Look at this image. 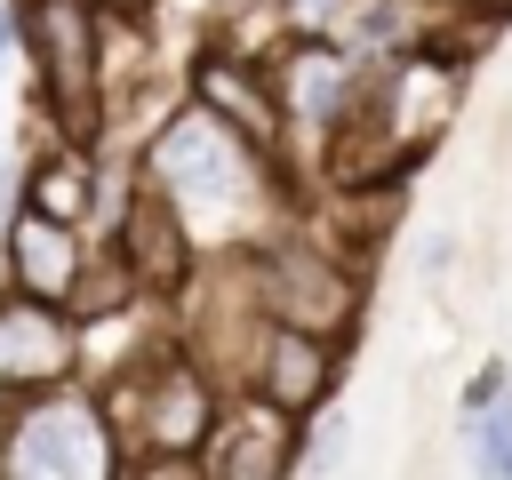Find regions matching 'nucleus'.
<instances>
[{
  "label": "nucleus",
  "instance_id": "nucleus-9",
  "mask_svg": "<svg viewBox=\"0 0 512 480\" xmlns=\"http://www.w3.org/2000/svg\"><path fill=\"white\" fill-rule=\"evenodd\" d=\"M104 256L120 264V280H128L136 296H168V288H184V272H192L184 216H176L152 184H136V192H128V208H120V224H112V248H104Z\"/></svg>",
  "mask_w": 512,
  "mask_h": 480
},
{
  "label": "nucleus",
  "instance_id": "nucleus-2",
  "mask_svg": "<svg viewBox=\"0 0 512 480\" xmlns=\"http://www.w3.org/2000/svg\"><path fill=\"white\" fill-rule=\"evenodd\" d=\"M144 176H152V192H160L176 216L240 224V216L264 200V168H256V152H248L232 128H216L208 112L168 120L160 144H152V160H144Z\"/></svg>",
  "mask_w": 512,
  "mask_h": 480
},
{
  "label": "nucleus",
  "instance_id": "nucleus-5",
  "mask_svg": "<svg viewBox=\"0 0 512 480\" xmlns=\"http://www.w3.org/2000/svg\"><path fill=\"white\" fill-rule=\"evenodd\" d=\"M264 336H272V320H264V304H256V272H248V256L216 264V272H208L200 312L184 320V360H192V368L232 400V392H248V384H256Z\"/></svg>",
  "mask_w": 512,
  "mask_h": 480
},
{
  "label": "nucleus",
  "instance_id": "nucleus-21",
  "mask_svg": "<svg viewBox=\"0 0 512 480\" xmlns=\"http://www.w3.org/2000/svg\"><path fill=\"white\" fill-rule=\"evenodd\" d=\"M488 8H512V0H488Z\"/></svg>",
  "mask_w": 512,
  "mask_h": 480
},
{
  "label": "nucleus",
  "instance_id": "nucleus-11",
  "mask_svg": "<svg viewBox=\"0 0 512 480\" xmlns=\"http://www.w3.org/2000/svg\"><path fill=\"white\" fill-rule=\"evenodd\" d=\"M272 96H288V120H304L312 136H336L352 120V104H360V64L336 56L328 40H304V48L280 56V88Z\"/></svg>",
  "mask_w": 512,
  "mask_h": 480
},
{
  "label": "nucleus",
  "instance_id": "nucleus-4",
  "mask_svg": "<svg viewBox=\"0 0 512 480\" xmlns=\"http://www.w3.org/2000/svg\"><path fill=\"white\" fill-rule=\"evenodd\" d=\"M248 272H256L264 320L288 328V336L336 344V336L360 320V280H352L328 248H312V240H264V248H248Z\"/></svg>",
  "mask_w": 512,
  "mask_h": 480
},
{
  "label": "nucleus",
  "instance_id": "nucleus-8",
  "mask_svg": "<svg viewBox=\"0 0 512 480\" xmlns=\"http://www.w3.org/2000/svg\"><path fill=\"white\" fill-rule=\"evenodd\" d=\"M304 456L296 440V416H280L272 400L256 392H232L200 440V480H288Z\"/></svg>",
  "mask_w": 512,
  "mask_h": 480
},
{
  "label": "nucleus",
  "instance_id": "nucleus-17",
  "mask_svg": "<svg viewBox=\"0 0 512 480\" xmlns=\"http://www.w3.org/2000/svg\"><path fill=\"white\" fill-rule=\"evenodd\" d=\"M336 456H344V424H320V432H312V448H304L296 464H304V472H336Z\"/></svg>",
  "mask_w": 512,
  "mask_h": 480
},
{
  "label": "nucleus",
  "instance_id": "nucleus-12",
  "mask_svg": "<svg viewBox=\"0 0 512 480\" xmlns=\"http://www.w3.org/2000/svg\"><path fill=\"white\" fill-rule=\"evenodd\" d=\"M8 272H16V296L72 312L80 272H88V248H80L64 224H48V216H32V208H24V216H8Z\"/></svg>",
  "mask_w": 512,
  "mask_h": 480
},
{
  "label": "nucleus",
  "instance_id": "nucleus-7",
  "mask_svg": "<svg viewBox=\"0 0 512 480\" xmlns=\"http://www.w3.org/2000/svg\"><path fill=\"white\" fill-rule=\"evenodd\" d=\"M72 368H80V320L8 288L0 296V400L56 392V384H72Z\"/></svg>",
  "mask_w": 512,
  "mask_h": 480
},
{
  "label": "nucleus",
  "instance_id": "nucleus-10",
  "mask_svg": "<svg viewBox=\"0 0 512 480\" xmlns=\"http://www.w3.org/2000/svg\"><path fill=\"white\" fill-rule=\"evenodd\" d=\"M192 96H200V112H208L216 128H232L256 160L280 152V96H272V80H264L256 64H240V56H208V64L192 72Z\"/></svg>",
  "mask_w": 512,
  "mask_h": 480
},
{
  "label": "nucleus",
  "instance_id": "nucleus-13",
  "mask_svg": "<svg viewBox=\"0 0 512 480\" xmlns=\"http://www.w3.org/2000/svg\"><path fill=\"white\" fill-rule=\"evenodd\" d=\"M328 384H336V344H320V336H288V328H272L264 336V360H256V400H272L280 416H312L320 400H328Z\"/></svg>",
  "mask_w": 512,
  "mask_h": 480
},
{
  "label": "nucleus",
  "instance_id": "nucleus-6",
  "mask_svg": "<svg viewBox=\"0 0 512 480\" xmlns=\"http://www.w3.org/2000/svg\"><path fill=\"white\" fill-rule=\"evenodd\" d=\"M96 32H104V16L88 0H32L24 8V40L40 56V88L64 128H88V112H96Z\"/></svg>",
  "mask_w": 512,
  "mask_h": 480
},
{
  "label": "nucleus",
  "instance_id": "nucleus-14",
  "mask_svg": "<svg viewBox=\"0 0 512 480\" xmlns=\"http://www.w3.org/2000/svg\"><path fill=\"white\" fill-rule=\"evenodd\" d=\"M32 216H48V224L72 232L88 216V160H72V152L64 160H40L32 168Z\"/></svg>",
  "mask_w": 512,
  "mask_h": 480
},
{
  "label": "nucleus",
  "instance_id": "nucleus-15",
  "mask_svg": "<svg viewBox=\"0 0 512 480\" xmlns=\"http://www.w3.org/2000/svg\"><path fill=\"white\" fill-rule=\"evenodd\" d=\"M464 448H472L480 480H512V392H496L488 408L464 416Z\"/></svg>",
  "mask_w": 512,
  "mask_h": 480
},
{
  "label": "nucleus",
  "instance_id": "nucleus-3",
  "mask_svg": "<svg viewBox=\"0 0 512 480\" xmlns=\"http://www.w3.org/2000/svg\"><path fill=\"white\" fill-rule=\"evenodd\" d=\"M96 400L104 408L136 400V416L112 424V440H136V456H200V440L224 408V392L184 352H144L136 368H120V392H96Z\"/></svg>",
  "mask_w": 512,
  "mask_h": 480
},
{
  "label": "nucleus",
  "instance_id": "nucleus-16",
  "mask_svg": "<svg viewBox=\"0 0 512 480\" xmlns=\"http://www.w3.org/2000/svg\"><path fill=\"white\" fill-rule=\"evenodd\" d=\"M128 480H200V456H136Z\"/></svg>",
  "mask_w": 512,
  "mask_h": 480
},
{
  "label": "nucleus",
  "instance_id": "nucleus-20",
  "mask_svg": "<svg viewBox=\"0 0 512 480\" xmlns=\"http://www.w3.org/2000/svg\"><path fill=\"white\" fill-rule=\"evenodd\" d=\"M0 48H8V16H0Z\"/></svg>",
  "mask_w": 512,
  "mask_h": 480
},
{
  "label": "nucleus",
  "instance_id": "nucleus-18",
  "mask_svg": "<svg viewBox=\"0 0 512 480\" xmlns=\"http://www.w3.org/2000/svg\"><path fill=\"white\" fill-rule=\"evenodd\" d=\"M280 16H288L296 32H320V24H336V16H344V0H280Z\"/></svg>",
  "mask_w": 512,
  "mask_h": 480
},
{
  "label": "nucleus",
  "instance_id": "nucleus-19",
  "mask_svg": "<svg viewBox=\"0 0 512 480\" xmlns=\"http://www.w3.org/2000/svg\"><path fill=\"white\" fill-rule=\"evenodd\" d=\"M88 8H96V16H120V24H144L160 0H88Z\"/></svg>",
  "mask_w": 512,
  "mask_h": 480
},
{
  "label": "nucleus",
  "instance_id": "nucleus-1",
  "mask_svg": "<svg viewBox=\"0 0 512 480\" xmlns=\"http://www.w3.org/2000/svg\"><path fill=\"white\" fill-rule=\"evenodd\" d=\"M0 480H120V440L96 392H32L0 408Z\"/></svg>",
  "mask_w": 512,
  "mask_h": 480
}]
</instances>
